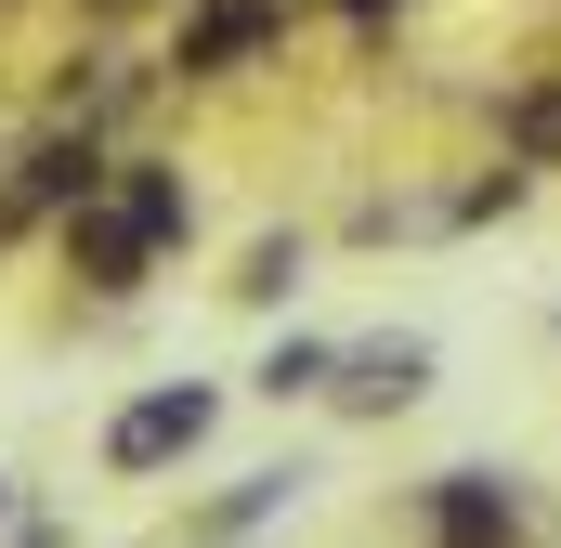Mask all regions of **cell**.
Masks as SVG:
<instances>
[{
	"label": "cell",
	"instance_id": "1",
	"mask_svg": "<svg viewBox=\"0 0 561 548\" xmlns=\"http://www.w3.org/2000/svg\"><path fill=\"white\" fill-rule=\"evenodd\" d=\"M209 418H222V392H209V379H157V392H131V406L105 418V470H118V483L183 470V457L209 444Z\"/></svg>",
	"mask_w": 561,
	"mask_h": 548
},
{
	"label": "cell",
	"instance_id": "2",
	"mask_svg": "<svg viewBox=\"0 0 561 548\" xmlns=\"http://www.w3.org/2000/svg\"><path fill=\"white\" fill-rule=\"evenodd\" d=\"M419 392H431V340H405V327H392V340H353V353L327 366V406L340 418H405Z\"/></svg>",
	"mask_w": 561,
	"mask_h": 548
},
{
	"label": "cell",
	"instance_id": "3",
	"mask_svg": "<svg viewBox=\"0 0 561 548\" xmlns=\"http://www.w3.org/2000/svg\"><path fill=\"white\" fill-rule=\"evenodd\" d=\"M419 523H431V548H510L523 536V496H510L496 470H431Z\"/></svg>",
	"mask_w": 561,
	"mask_h": 548
},
{
	"label": "cell",
	"instance_id": "4",
	"mask_svg": "<svg viewBox=\"0 0 561 548\" xmlns=\"http://www.w3.org/2000/svg\"><path fill=\"white\" fill-rule=\"evenodd\" d=\"M144 262H157V236H144L118 196H92V209H66V274L79 287H105V300H131L144 287Z\"/></svg>",
	"mask_w": 561,
	"mask_h": 548
},
{
	"label": "cell",
	"instance_id": "5",
	"mask_svg": "<svg viewBox=\"0 0 561 548\" xmlns=\"http://www.w3.org/2000/svg\"><path fill=\"white\" fill-rule=\"evenodd\" d=\"M275 26H287V0H209V13H183V53H170V66H183V79H222V66H249Z\"/></svg>",
	"mask_w": 561,
	"mask_h": 548
},
{
	"label": "cell",
	"instance_id": "6",
	"mask_svg": "<svg viewBox=\"0 0 561 548\" xmlns=\"http://www.w3.org/2000/svg\"><path fill=\"white\" fill-rule=\"evenodd\" d=\"M13 183H26V196H39V209L66 222V209H92V196H105L118 170H105V144H92V132H39V144H26V170H13Z\"/></svg>",
	"mask_w": 561,
	"mask_h": 548
},
{
	"label": "cell",
	"instance_id": "7",
	"mask_svg": "<svg viewBox=\"0 0 561 548\" xmlns=\"http://www.w3.org/2000/svg\"><path fill=\"white\" fill-rule=\"evenodd\" d=\"M105 196L131 209L157 249H183V236H196V196H183V170H170V157H118V183H105Z\"/></svg>",
	"mask_w": 561,
	"mask_h": 548
},
{
	"label": "cell",
	"instance_id": "8",
	"mask_svg": "<svg viewBox=\"0 0 561 548\" xmlns=\"http://www.w3.org/2000/svg\"><path fill=\"white\" fill-rule=\"evenodd\" d=\"M327 366H340L327 340H275V353H262V392H275V406H300V392H327Z\"/></svg>",
	"mask_w": 561,
	"mask_h": 548
},
{
	"label": "cell",
	"instance_id": "9",
	"mask_svg": "<svg viewBox=\"0 0 561 548\" xmlns=\"http://www.w3.org/2000/svg\"><path fill=\"white\" fill-rule=\"evenodd\" d=\"M300 483H313V470H249V483H236V496H222L209 523H222V536H236V523H275V510L300 496Z\"/></svg>",
	"mask_w": 561,
	"mask_h": 548
},
{
	"label": "cell",
	"instance_id": "10",
	"mask_svg": "<svg viewBox=\"0 0 561 548\" xmlns=\"http://www.w3.org/2000/svg\"><path fill=\"white\" fill-rule=\"evenodd\" d=\"M287 287H300V236H262L249 274H236V300H287Z\"/></svg>",
	"mask_w": 561,
	"mask_h": 548
},
{
	"label": "cell",
	"instance_id": "11",
	"mask_svg": "<svg viewBox=\"0 0 561 548\" xmlns=\"http://www.w3.org/2000/svg\"><path fill=\"white\" fill-rule=\"evenodd\" d=\"M26 222H39V196H26V183H0V249H13Z\"/></svg>",
	"mask_w": 561,
	"mask_h": 548
},
{
	"label": "cell",
	"instance_id": "12",
	"mask_svg": "<svg viewBox=\"0 0 561 548\" xmlns=\"http://www.w3.org/2000/svg\"><path fill=\"white\" fill-rule=\"evenodd\" d=\"M340 13H366V26H379V13H392V0H340Z\"/></svg>",
	"mask_w": 561,
	"mask_h": 548
},
{
	"label": "cell",
	"instance_id": "13",
	"mask_svg": "<svg viewBox=\"0 0 561 548\" xmlns=\"http://www.w3.org/2000/svg\"><path fill=\"white\" fill-rule=\"evenodd\" d=\"M0 523H13V483H0Z\"/></svg>",
	"mask_w": 561,
	"mask_h": 548
},
{
	"label": "cell",
	"instance_id": "14",
	"mask_svg": "<svg viewBox=\"0 0 561 548\" xmlns=\"http://www.w3.org/2000/svg\"><path fill=\"white\" fill-rule=\"evenodd\" d=\"M105 13H118V0H105Z\"/></svg>",
	"mask_w": 561,
	"mask_h": 548
}]
</instances>
